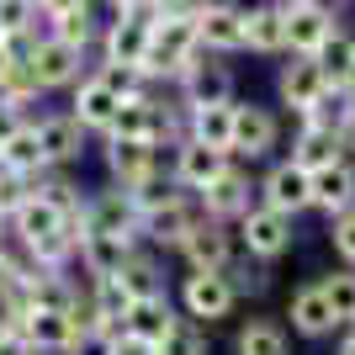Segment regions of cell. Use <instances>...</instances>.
Returning a JSON list of instances; mask_svg holds the SVG:
<instances>
[{
    "instance_id": "cell-1",
    "label": "cell",
    "mask_w": 355,
    "mask_h": 355,
    "mask_svg": "<svg viewBox=\"0 0 355 355\" xmlns=\"http://www.w3.org/2000/svg\"><path fill=\"white\" fill-rule=\"evenodd\" d=\"M202 48H196V27L191 21H180V16H154L148 21V48H144V80L148 85H175L180 69L196 59Z\"/></svg>"
},
{
    "instance_id": "cell-2",
    "label": "cell",
    "mask_w": 355,
    "mask_h": 355,
    "mask_svg": "<svg viewBox=\"0 0 355 355\" xmlns=\"http://www.w3.org/2000/svg\"><path fill=\"white\" fill-rule=\"evenodd\" d=\"M234 244H239V254H250V260H260V266H276V260H286V254H292L297 223L254 202V207L234 223Z\"/></svg>"
},
{
    "instance_id": "cell-3",
    "label": "cell",
    "mask_w": 355,
    "mask_h": 355,
    "mask_svg": "<svg viewBox=\"0 0 355 355\" xmlns=\"http://www.w3.org/2000/svg\"><path fill=\"white\" fill-rule=\"evenodd\" d=\"M170 302H175L180 318H191V324H202V329L223 324V318L239 308L234 292H228V282H223L218 270H180L175 297H170Z\"/></svg>"
},
{
    "instance_id": "cell-4",
    "label": "cell",
    "mask_w": 355,
    "mask_h": 355,
    "mask_svg": "<svg viewBox=\"0 0 355 355\" xmlns=\"http://www.w3.org/2000/svg\"><path fill=\"white\" fill-rule=\"evenodd\" d=\"M282 144V117L260 101H234V133H228V159L260 164Z\"/></svg>"
},
{
    "instance_id": "cell-5",
    "label": "cell",
    "mask_w": 355,
    "mask_h": 355,
    "mask_svg": "<svg viewBox=\"0 0 355 355\" xmlns=\"http://www.w3.org/2000/svg\"><path fill=\"white\" fill-rule=\"evenodd\" d=\"M196 207H202V218H207V223H228V228H234V223L254 207V175H250V164L228 159V170L212 180L207 191H196Z\"/></svg>"
},
{
    "instance_id": "cell-6",
    "label": "cell",
    "mask_w": 355,
    "mask_h": 355,
    "mask_svg": "<svg viewBox=\"0 0 355 355\" xmlns=\"http://www.w3.org/2000/svg\"><path fill=\"white\" fill-rule=\"evenodd\" d=\"M254 202L270 212H282V218H302L313 212V191H308V170H297L292 159H276L266 175H254Z\"/></svg>"
},
{
    "instance_id": "cell-7",
    "label": "cell",
    "mask_w": 355,
    "mask_h": 355,
    "mask_svg": "<svg viewBox=\"0 0 355 355\" xmlns=\"http://www.w3.org/2000/svg\"><path fill=\"white\" fill-rule=\"evenodd\" d=\"M196 223H202V207H196V196H170L164 207L144 212V223H138V239H144V250L154 254H175L180 250V239L191 234Z\"/></svg>"
},
{
    "instance_id": "cell-8",
    "label": "cell",
    "mask_w": 355,
    "mask_h": 355,
    "mask_svg": "<svg viewBox=\"0 0 355 355\" xmlns=\"http://www.w3.org/2000/svg\"><path fill=\"white\" fill-rule=\"evenodd\" d=\"M85 59H90V53H80V48L59 43V37H37V43L27 48V64H32V74H37L43 96H53V90H74V85L90 74Z\"/></svg>"
},
{
    "instance_id": "cell-9",
    "label": "cell",
    "mask_w": 355,
    "mask_h": 355,
    "mask_svg": "<svg viewBox=\"0 0 355 355\" xmlns=\"http://www.w3.org/2000/svg\"><path fill=\"white\" fill-rule=\"evenodd\" d=\"M196 27V48L223 59V53H244V6L239 0H207L202 11L191 16Z\"/></svg>"
},
{
    "instance_id": "cell-10",
    "label": "cell",
    "mask_w": 355,
    "mask_h": 355,
    "mask_svg": "<svg viewBox=\"0 0 355 355\" xmlns=\"http://www.w3.org/2000/svg\"><path fill=\"white\" fill-rule=\"evenodd\" d=\"M37 144H43V164L48 170H80L85 164V148H90V133L69 112H37Z\"/></svg>"
},
{
    "instance_id": "cell-11",
    "label": "cell",
    "mask_w": 355,
    "mask_h": 355,
    "mask_svg": "<svg viewBox=\"0 0 355 355\" xmlns=\"http://www.w3.org/2000/svg\"><path fill=\"white\" fill-rule=\"evenodd\" d=\"M180 90V112H191V106H223V101H239L234 96V69L218 64L212 53H196L175 80Z\"/></svg>"
},
{
    "instance_id": "cell-12",
    "label": "cell",
    "mask_w": 355,
    "mask_h": 355,
    "mask_svg": "<svg viewBox=\"0 0 355 355\" xmlns=\"http://www.w3.org/2000/svg\"><path fill=\"white\" fill-rule=\"evenodd\" d=\"M148 21H154V11H148V0L144 6H133V11H117L112 21L101 27V64H144V48H148Z\"/></svg>"
},
{
    "instance_id": "cell-13",
    "label": "cell",
    "mask_w": 355,
    "mask_h": 355,
    "mask_svg": "<svg viewBox=\"0 0 355 355\" xmlns=\"http://www.w3.org/2000/svg\"><path fill=\"white\" fill-rule=\"evenodd\" d=\"M101 170L112 186H122V191H133L144 175H154V170H164V154L154 144H138V138H101Z\"/></svg>"
},
{
    "instance_id": "cell-14",
    "label": "cell",
    "mask_w": 355,
    "mask_h": 355,
    "mask_svg": "<svg viewBox=\"0 0 355 355\" xmlns=\"http://www.w3.org/2000/svg\"><path fill=\"white\" fill-rule=\"evenodd\" d=\"M223 170H228V154H223V148H207V144H196V138H180V144L170 148V180H175L186 196L207 191Z\"/></svg>"
},
{
    "instance_id": "cell-15",
    "label": "cell",
    "mask_w": 355,
    "mask_h": 355,
    "mask_svg": "<svg viewBox=\"0 0 355 355\" xmlns=\"http://www.w3.org/2000/svg\"><path fill=\"white\" fill-rule=\"evenodd\" d=\"M239 254V244H234V228L228 223H196L191 234L180 239V250H175V260L186 270H223L228 260Z\"/></svg>"
},
{
    "instance_id": "cell-16",
    "label": "cell",
    "mask_w": 355,
    "mask_h": 355,
    "mask_svg": "<svg viewBox=\"0 0 355 355\" xmlns=\"http://www.w3.org/2000/svg\"><path fill=\"white\" fill-rule=\"evenodd\" d=\"M286 334H297V340H329L334 334V308H329V297H324V286L318 282H302L292 297H286Z\"/></svg>"
},
{
    "instance_id": "cell-17",
    "label": "cell",
    "mask_w": 355,
    "mask_h": 355,
    "mask_svg": "<svg viewBox=\"0 0 355 355\" xmlns=\"http://www.w3.org/2000/svg\"><path fill=\"white\" fill-rule=\"evenodd\" d=\"M308 191H313V212H324V218L350 212L355 207V159H350V154H340L334 164L313 170V175H308Z\"/></svg>"
},
{
    "instance_id": "cell-18",
    "label": "cell",
    "mask_w": 355,
    "mask_h": 355,
    "mask_svg": "<svg viewBox=\"0 0 355 355\" xmlns=\"http://www.w3.org/2000/svg\"><path fill=\"white\" fill-rule=\"evenodd\" d=\"M117 106H122L117 96H112L96 74H85V80L69 90V106H64V112H69L90 138H106V133H112V122H117Z\"/></svg>"
},
{
    "instance_id": "cell-19",
    "label": "cell",
    "mask_w": 355,
    "mask_h": 355,
    "mask_svg": "<svg viewBox=\"0 0 355 355\" xmlns=\"http://www.w3.org/2000/svg\"><path fill=\"white\" fill-rule=\"evenodd\" d=\"M324 69H318V59H297V53H286V64L276 69V101L292 112V117H302L313 101H318V90H324Z\"/></svg>"
},
{
    "instance_id": "cell-20",
    "label": "cell",
    "mask_w": 355,
    "mask_h": 355,
    "mask_svg": "<svg viewBox=\"0 0 355 355\" xmlns=\"http://www.w3.org/2000/svg\"><path fill=\"white\" fill-rule=\"evenodd\" d=\"M334 32H340L334 11H324V6H286V53L313 59Z\"/></svg>"
},
{
    "instance_id": "cell-21",
    "label": "cell",
    "mask_w": 355,
    "mask_h": 355,
    "mask_svg": "<svg viewBox=\"0 0 355 355\" xmlns=\"http://www.w3.org/2000/svg\"><path fill=\"white\" fill-rule=\"evenodd\" d=\"M244 48L260 59L286 53V11L282 6H244Z\"/></svg>"
},
{
    "instance_id": "cell-22",
    "label": "cell",
    "mask_w": 355,
    "mask_h": 355,
    "mask_svg": "<svg viewBox=\"0 0 355 355\" xmlns=\"http://www.w3.org/2000/svg\"><path fill=\"white\" fill-rule=\"evenodd\" d=\"M32 106H43V85H37L27 59H11L0 69V112L6 117H37Z\"/></svg>"
},
{
    "instance_id": "cell-23",
    "label": "cell",
    "mask_w": 355,
    "mask_h": 355,
    "mask_svg": "<svg viewBox=\"0 0 355 355\" xmlns=\"http://www.w3.org/2000/svg\"><path fill=\"white\" fill-rule=\"evenodd\" d=\"M297 122H313V128H324V133H334L345 144V138L355 133V96L345 85H324V90H318V101H313Z\"/></svg>"
},
{
    "instance_id": "cell-24",
    "label": "cell",
    "mask_w": 355,
    "mask_h": 355,
    "mask_svg": "<svg viewBox=\"0 0 355 355\" xmlns=\"http://www.w3.org/2000/svg\"><path fill=\"white\" fill-rule=\"evenodd\" d=\"M117 282H122V292L133 297V302H138V297H170V282H164V254L144 250V244L122 260Z\"/></svg>"
},
{
    "instance_id": "cell-25",
    "label": "cell",
    "mask_w": 355,
    "mask_h": 355,
    "mask_svg": "<svg viewBox=\"0 0 355 355\" xmlns=\"http://www.w3.org/2000/svg\"><path fill=\"white\" fill-rule=\"evenodd\" d=\"M0 164L16 170V175H37V170H48V164H43V144H37V122H32V117H16L11 128H6V138H0Z\"/></svg>"
},
{
    "instance_id": "cell-26",
    "label": "cell",
    "mask_w": 355,
    "mask_h": 355,
    "mask_svg": "<svg viewBox=\"0 0 355 355\" xmlns=\"http://www.w3.org/2000/svg\"><path fill=\"white\" fill-rule=\"evenodd\" d=\"M345 154V144L334 133H324V128H313V122H297V133H292V154L286 159L297 164V170H324V164H334Z\"/></svg>"
},
{
    "instance_id": "cell-27",
    "label": "cell",
    "mask_w": 355,
    "mask_h": 355,
    "mask_svg": "<svg viewBox=\"0 0 355 355\" xmlns=\"http://www.w3.org/2000/svg\"><path fill=\"white\" fill-rule=\"evenodd\" d=\"M175 318L180 313H175L170 297H138L133 308H128V318H122V329H128L133 340H144V345H159V334L175 324Z\"/></svg>"
},
{
    "instance_id": "cell-28",
    "label": "cell",
    "mask_w": 355,
    "mask_h": 355,
    "mask_svg": "<svg viewBox=\"0 0 355 355\" xmlns=\"http://www.w3.org/2000/svg\"><path fill=\"white\" fill-rule=\"evenodd\" d=\"M48 37H59V43H69V48H80V53H90V48H96V37H101L96 6H90V0H80V6H69V11L48 16Z\"/></svg>"
},
{
    "instance_id": "cell-29",
    "label": "cell",
    "mask_w": 355,
    "mask_h": 355,
    "mask_svg": "<svg viewBox=\"0 0 355 355\" xmlns=\"http://www.w3.org/2000/svg\"><path fill=\"white\" fill-rule=\"evenodd\" d=\"M239 355H292V334H286L282 318H266V313H254V318H244V329H239Z\"/></svg>"
},
{
    "instance_id": "cell-30",
    "label": "cell",
    "mask_w": 355,
    "mask_h": 355,
    "mask_svg": "<svg viewBox=\"0 0 355 355\" xmlns=\"http://www.w3.org/2000/svg\"><path fill=\"white\" fill-rule=\"evenodd\" d=\"M228 133H234V101H223V106H191V112H186V138H196V144L223 148V154H228Z\"/></svg>"
},
{
    "instance_id": "cell-31",
    "label": "cell",
    "mask_w": 355,
    "mask_h": 355,
    "mask_svg": "<svg viewBox=\"0 0 355 355\" xmlns=\"http://www.w3.org/2000/svg\"><path fill=\"white\" fill-rule=\"evenodd\" d=\"M223 282H228V292H234V302H244V297H266V286H270V270L260 266V260H250V254H234L228 266L218 270Z\"/></svg>"
},
{
    "instance_id": "cell-32",
    "label": "cell",
    "mask_w": 355,
    "mask_h": 355,
    "mask_svg": "<svg viewBox=\"0 0 355 355\" xmlns=\"http://www.w3.org/2000/svg\"><path fill=\"white\" fill-rule=\"evenodd\" d=\"M318 286H324L329 308H334V324L350 329L355 324V270L340 266V270H329V276H318Z\"/></svg>"
},
{
    "instance_id": "cell-33",
    "label": "cell",
    "mask_w": 355,
    "mask_h": 355,
    "mask_svg": "<svg viewBox=\"0 0 355 355\" xmlns=\"http://www.w3.org/2000/svg\"><path fill=\"white\" fill-rule=\"evenodd\" d=\"M207 329L191 324V318H175V324L159 334V345H154V355H207Z\"/></svg>"
},
{
    "instance_id": "cell-34",
    "label": "cell",
    "mask_w": 355,
    "mask_h": 355,
    "mask_svg": "<svg viewBox=\"0 0 355 355\" xmlns=\"http://www.w3.org/2000/svg\"><path fill=\"white\" fill-rule=\"evenodd\" d=\"M313 59H318V69H324L329 85H340L345 74H350V64H355V32H345V27H340L324 48H318V53H313Z\"/></svg>"
},
{
    "instance_id": "cell-35",
    "label": "cell",
    "mask_w": 355,
    "mask_h": 355,
    "mask_svg": "<svg viewBox=\"0 0 355 355\" xmlns=\"http://www.w3.org/2000/svg\"><path fill=\"white\" fill-rule=\"evenodd\" d=\"M96 80H101L106 90H112V96H117V101H128V96H144V90H154L144 80V69H133V64H96Z\"/></svg>"
},
{
    "instance_id": "cell-36",
    "label": "cell",
    "mask_w": 355,
    "mask_h": 355,
    "mask_svg": "<svg viewBox=\"0 0 355 355\" xmlns=\"http://www.w3.org/2000/svg\"><path fill=\"white\" fill-rule=\"evenodd\" d=\"M329 244H334V254H340V266L355 270V207L340 212V218H329Z\"/></svg>"
},
{
    "instance_id": "cell-37",
    "label": "cell",
    "mask_w": 355,
    "mask_h": 355,
    "mask_svg": "<svg viewBox=\"0 0 355 355\" xmlns=\"http://www.w3.org/2000/svg\"><path fill=\"white\" fill-rule=\"evenodd\" d=\"M27 196H32V180L0 164V218H11V212L21 207V202H27Z\"/></svg>"
},
{
    "instance_id": "cell-38",
    "label": "cell",
    "mask_w": 355,
    "mask_h": 355,
    "mask_svg": "<svg viewBox=\"0 0 355 355\" xmlns=\"http://www.w3.org/2000/svg\"><path fill=\"white\" fill-rule=\"evenodd\" d=\"M202 6H207V0H148V11H154V16H180V21H191Z\"/></svg>"
},
{
    "instance_id": "cell-39",
    "label": "cell",
    "mask_w": 355,
    "mask_h": 355,
    "mask_svg": "<svg viewBox=\"0 0 355 355\" xmlns=\"http://www.w3.org/2000/svg\"><path fill=\"white\" fill-rule=\"evenodd\" d=\"M112 355H154V345H144V340H133V334H122L117 345H112Z\"/></svg>"
},
{
    "instance_id": "cell-40",
    "label": "cell",
    "mask_w": 355,
    "mask_h": 355,
    "mask_svg": "<svg viewBox=\"0 0 355 355\" xmlns=\"http://www.w3.org/2000/svg\"><path fill=\"white\" fill-rule=\"evenodd\" d=\"M0 355H32V350H27V340H21V334H11V329H6V334H0Z\"/></svg>"
},
{
    "instance_id": "cell-41",
    "label": "cell",
    "mask_w": 355,
    "mask_h": 355,
    "mask_svg": "<svg viewBox=\"0 0 355 355\" xmlns=\"http://www.w3.org/2000/svg\"><path fill=\"white\" fill-rule=\"evenodd\" d=\"M32 6H37V16H59L69 6H80V0H32Z\"/></svg>"
},
{
    "instance_id": "cell-42",
    "label": "cell",
    "mask_w": 355,
    "mask_h": 355,
    "mask_svg": "<svg viewBox=\"0 0 355 355\" xmlns=\"http://www.w3.org/2000/svg\"><path fill=\"white\" fill-rule=\"evenodd\" d=\"M340 355H355V324H350V329L340 334Z\"/></svg>"
},
{
    "instance_id": "cell-43",
    "label": "cell",
    "mask_w": 355,
    "mask_h": 355,
    "mask_svg": "<svg viewBox=\"0 0 355 355\" xmlns=\"http://www.w3.org/2000/svg\"><path fill=\"white\" fill-rule=\"evenodd\" d=\"M112 11H133V6H144V0H106Z\"/></svg>"
},
{
    "instance_id": "cell-44",
    "label": "cell",
    "mask_w": 355,
    "mask_h": 355,
    "mask_svg": "<svg viewBox=\"0 0 355 355\" xmlns=\"http://www.w3.org/2000/svg\"><path fill=\"white\" fill-rule=\"evenodd\" d=\"M16 53H11V43H6V37H0V69H6V64H11Z\"/></svg>"
},
{
    "instance_id": "cell-45",
    "label": "cell",
    "mask_w": 355,
    "mask_h": 355,
    "mask_svg": "<svg viewBox=\"0 0 355 355\" xmlns=\"http://www.w3.org/2000/svg\"><path fill=\"white\" fill-rule=\"evenodd\" d=\"M340 85H345V90H350V96H355V64H350V74H345Z\"/></svg>"
},
{
    "instance_id": "cell-46",
    "label": "cell",
    "mask_w": 355,
    "mask_h": 355,
    "mask_svg": "<svg viewBox=\"0 0 355 355\" xmlns=\"http://www.w3.org/2000/svg\"><path fill=\"white\" fill-rule=\"evenodd\" d=\"M260 6H282V11H286V6H297V0H260Z\"/></svg>"
},
{
    "instance_id": "cell-47",
    "label": "cell",
    "mask_w": 355,
    "mask_h": 355,
    "mask_svg": "<svg viewBox=\"0 0 355 355\" xmlns=\"http://www.w3.org/2000/svg\"><path fill=\"white\" fill-rule=\"evenodd\" d=\"M345 154H350V159H355V133H350V138H345Z\"/></svg>"
},
{
    "instance_id": "cell-48",
    "label": "cell",
    "mask_w": 355,
    "mask_h": 355,
    "mask_svg": "<svg viewBox=\"0 0 355 355\" xmlns=\"http://www.w3.org/2000/svg\"><path fill=\"white\" fill-rule=\"evenodd\" d=\"M340 6H350V0H334V11H340Z\"/></svg>"
},
{
    "instance_id": "cell-49",
    "label": "cell",
    "mask_w": 355,
    "mask_h": 355,
    "mask_svg": "<svg viewBox=\"0 0 355 355\" xmlns=\"http://www.w3.org/2000/svg\"><path fill=\"white\" fill-rule=\"evenodd\" d=\"M0 234H6V218H0Z\"/></svg>"
},
{
    "instance_id": "cell-50",
    "label": "cell",
    "mask_w": 355,
    "mask_h": 355,
    "mask_svg": "<svg viewBox=\"0 0 355 355\" xmlns=\"http://www.w3.org/2000/svg\"><path fill=\"white\" fill-rule=\"evenodd\" d=\"M0 334H6V329H0Z\"/></svg>"
}]
</instances>
